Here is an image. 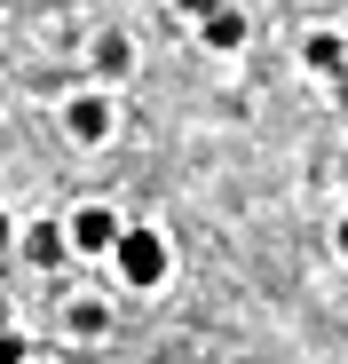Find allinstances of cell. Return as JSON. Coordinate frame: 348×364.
<instances>
[{
  "label": "cell",
  "instance_id": "6",
  "mask_svg": "<svg viewBox=\"0 0 348 364\" xmlns=\"http://www.w3.org/2000/svg\"><path fill=\"white\" fill-rule=\"evenodd\" d=\"M301 72L340 80V72H348V40H340V32H309V40H301Z\"/></svg>",
  "mask_w": 348,
  "mask_h": 364
},
{
  "label": "cell",
  "instance_id": "3",
  "mask_svg": "<svg viewBox=\"0 0 348 364\" xmlns=\"http://www.w3.org/2000/svg\"><path fill=\"white\" fill-rule=\"evenodd\" d=\"M55 119H64V143H80V151H103L111 135H119V103H111L103 87H80Z\"/></svg>",
  "mask_w": 348,
  "mask_h": 364
},
{
  "label": "cell",
  "instance_id": "8",
  "mask_svg": "<svg viewBox=\"0 0 348 364\" xmlns=\"http://www.w3.org/2000/svg\"><path fill=\"white\" fill-rule=\"evenodd\" d=\"M87 55H95V72H103V80H119V72L135 64V48H127L119 32H95V48H87Z\"/></svg>",
  "mask_w": 348,
  "mask_h": 364
},
{
  "label": "cell",
  "instance_id": "11",
  "mask_svg": "<svg viewBox=\"0 0 348 364\" xmlns=\"http://www.w3.org/2000/svg\"><path fill=\"white\" fill-rule=\"evenodd\" d=\"M0 254H16V222L9 214H0Z\"/></svg>",
  "mask_w": 348,
  "mask_h": 364
},
{
  "label": "cell",
  "instance_id": "1",
  "mask_svg": "<svg viewBox=\"0 0 348 364\" xmlns=\"http://www.w3.org/2000/svg\"><path fill=\"white\" fill-rule=\"evenodd\" d=\"M111 277H119L127 293H158V285L174 277V246H166V230L127 222V237L111 246Z\"/></svg>",
  "mask_w": 348,
  "mask_h": 364
},
{
  "label": "cell",
  "instance_id": "13",
  "mask_svg": "<svg viewBox=\"0 0 348 364\" xmlns=\"http://www.w3.org/2000/svg\"><path fill=\"white\" fill-rule=\"evenodd\" d=\"M332 103H348V72H340V80H332Z\"/></svg>",
  "mask_w": 348,
  "mask_h": 364
},
{
  "label": "cell",
  "instance_id": "14",
  "mask_svg": "<svg viewBox=\"0 0 348 364\" xmlns=\"http://www.w3.org/2000/svg\"><path fill=\"white\" fill-rule=\"evenodd\" d=\"M0 111H9V87H0Z\"/></svg>",
  "mask_w": 348,
  "mask_h": 364
},
{
  "label": "cell",
  "instance_id": "7",
  "mask_svg": "<svg viewBox=\"0 0 348 364\" xmlns=\"http://www.w3.org/2000/svg\"><path fill=\"white\" fill-rule=\"evenodd\" d=\"M198 40H206L214 55H238V48H246V9H229V0H222V9L198 24Z\"/></svg>",
  "mask_w": 348,
  "mask_h": 364
},
{
  "label": "cell",
  "instance_id": "10",
  "mask_svg": "<svg viewBox=\"0 0 348 364\" xmlns=\"http://www.w3.org/2000/svg\"><path fill=\"white\" fill-rule=\"evenodd\" d=\"M0 364H32V348H24V333H0Z\"/></svg>",
  "mask_w": 348,
  "mask_h": 364
},
{
  "label": "cell",
  "instance_id": "2",
  "mask_svg": "<svg viewBox=\"0 0 348 364\" xmlns=\"http://www.w3.org/2000/svg\"><path fill=\"white\" fill-rule=\"evenodd\" d=\"M64 237H72V262H111V246L127 237V222H119V206L87 198V206L64 214Z\"/></svg>",
  "mask_w": 348,
  "mask_h": 364
},
{
  "label": "cell",
  "instance_id": "9",
  "mask_svg": "<svg viewBox=\"0 0 348 364\" xmlns=\"http://www.w3.org/2000/svg\"><path fill=\"white\" fill-rule=\"evenodd\" d=\"M166 9H174V16H183V24H206V16L222 9V0H166Z\"/></svg>",
  "mask_w": 348,
  "mask_h": 364
},
{
  "label": "cell",
  "instance_id": "5",
  "mask_svg": "<svg viewBox=\"0 0 348 364\" xmlns=\"http://www.w3.org/2000/svg\"><path fill=\"white\" fill-rule=\"evenodd\" d=\"M64 333H72V341H103V333H111V301H103V293H72V301H64Z\"/></svg>",
  "mask_w": 348,
  "mask_h": 364
},
{
  "label": "cell",
  "instance_id": "12",
  "mask_svg": "<svg viewBox=\"0 0 348 364\" xmlns=\"http://www.w3.org/2000/svg\"><path fill=\"white\" fill-rule=\"evenodd\" d=\"M332 254H340V262H348V222H340V230H332Z\"/></svg>",
  "mask_w": 348,
  "mask_h": 364
},
{
  "label": "cell",
  "instance_id": "4",
  "mask_svg": "<svg viewBox=\"0 0 348 364\" xmlns=\"http://www.w3.org/2000/svg\"><path fill=\"white\" fill-rule=\"evenodd\" d=\"M16 254H24L32 269H64V262H72V237H64V222H24V230H16Z\"/></svg>",
  "mask_w": 348,
  "mask_h": 364
},
{
  "label": "cell",
  "instance_id": "15",
  "mask_svg": "<svg viewBox=\"0 0 348 364\" xmlns=\"http://www.w3.org/2000/svg\"><path fill=\"white\" fill-rule=\"evenodd\" d=\"M32 364H48V356H32Z\"/></svg>",
  "mask_w": 348,
  "mask_h": 364
}]
</instances>
